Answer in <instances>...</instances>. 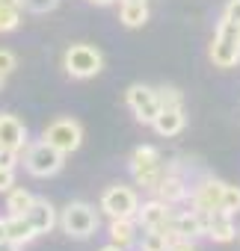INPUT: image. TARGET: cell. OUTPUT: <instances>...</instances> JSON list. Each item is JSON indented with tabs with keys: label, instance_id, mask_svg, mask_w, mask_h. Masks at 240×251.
<instances>
[{
	"label": "cell",
	"instance_id": "cell-35",
	"mask_svg": "<svg viewBox=\"0 0 240 251\" xmlns=\"http://www.w3.org/2000/svg\"><path fill=\"white\" fill-rule=\"evenodd\" d=\"M3 83H6V74H0V89H3Z\"/></svg>",
	"mask_w": 240,
	"mask_h": 251
},
{
	"label": "cell",
	"instance_id": "cell-17",
	"mask_svg": "<svg viewBox=\"0 0 240 251\" xmlns=\"http://www.w3.org/2000/svg\"><path fill=\"white\" fill-rule=\"evenodd\" d=\"M137 230H140L137 219H110V242H116L125 251L137 245Z\"/></svg>",
	"mask_w": 240,
	"mask_h": 251
},
{
	"label": "cell",
	"instance_id": "cell-24",
	"mask_svg": "<svg viewBox=\"0 0 240 251\" xmlns=\"http://www.w3.org/2000/svg\"><path fill=\"white\" fill-rule=\"evenodd\" d=\"M57 6H60V0H21V9L36 12V15H45V12H51Z\"/></svg>",
	"mask_w": 240,
	"mask_h": 251
},
{
	"label": "cell",
	"instance_id": "cell-1",
	"mask_svg": "<svg viewBox=\"0 0 240 251\" xmlns=\"http://www.w3.org/2000/svg\"><path fill=\"white\" fill-rule=\"evenodd\" d=\"M166 166H163V157L154 145H140L134 154H131V175L134 180L143 186V189H157L160 177H163Z\"/></svg>",
	"mask_w": 240,
	"mask_h": 251
},
{
	"label": "cell",
	"instance_id": "cell-20",
	"mask_svg": "<svg viewBox=\"0 0 240 251\" xmlns=\"http://www.w3.org/2000/svg\"><path fill=\"white\" fill-rule=\"evenodd\" d=\"M175 239H178V236H175L172 230H146L137 245H140V251H169V245H172Z\"/></svg>",
	"mask_w": 240,
	"mask_h": 251
},
{
	"label": "cell",
	"instance_id": "cell-15",
	"mask_svg": "<svg viewBox=\"0 0 240 251\" xmlns=\"http://www.w3.org/2000/svg\"><path fill=\"white\" fill-rule=\"evenodd\" d=\"M205 233L213 239V242H231L237 236L234 225H231V213L225 210H210L205 216Z\"/></svg>",
	"mask_w": 240,
	"mask_h": 251
},
{
	"label": "cell",
	"instance_id": "cell-32",
	"mask_svg": "<svg viewBox=\"0 0 240 251\" xmlns=\"http://www.w3.org/2000/svg\"><path fill=\"white\" fill-rule=\"evenodd\" d=\"M98 251H125V248H119L116 242H110V245H104V248H98Z\"/></svg>",
	"mask_w": 240,
	"mask_h": 251
},
{
	"label": "cell",
	"instance_id": "cell-14",
	"mask_svg": "<svg viewBox=\"0 0 240 251\" xmlns=\"http://www.w3.org/2000/svg\"><path fill=\"white\" fill-rule=\"evenodd\" d=\"M172 233L178 239H196L205 233V216L196 210H184V213H172Z\"/></svg>",
	"mask_w": 240,
	"mask_h": 251
},
{
	"label": "cell",
	"instance_id": "cell-5",
	"mask_svg": "<svg viewBox=\"0 0 240 251\" xmlns=\"http://www.w3.org/2000/svg\"><path fill=\"white\" fill-rule=\"evenodd\" d=\"M60 227L74 239H86V236H92L98 230V210L92 204H86V201H74V204H68L62 210Z\"/></svg>",
	"mask_w": 240,
	"mask_h": 251
},
{
	"label": "cell",
	"instance_id": "cell-18",
	"mask_svg": "<svg viewBox=\"0 0 240 251\" xmlns=\"http://www.w3.org/2000/svg\"><path fill=\"white\" fill-rule=\"evenodd\" d=\"M39 233H36V227L30 225V219L27 216H9L6 219V239H12L15 245H27V242H33Z\"/></svg>",
	"mask_w": 240,
	"mask_h": 251
},
{
	"label": "cell",
	"instance_id": "cell-8",
	"mask_svg": "<svg viewBox=\"0 0 240 251\" xmlns=\"http://www.w3.org/2000/svg\"><path fill=\"white\" fill-rule=\"evenodd\" d=\"M125 100H128V106L134 109V115H137V121H143V124H151L157 115H160V98H157V89H151V86H140V83H134L128 92H125Z\"/></svg>",
	"mask_w": 240,
	"mask_h": 251
},
{
	"label": "cell",
	"instance_id": "cell-7",
	"mask_svg": "<svg viewBox=\"0 0 240 251\" xmlns=\"http://www.w3.org/2000/svg\"><path fill=\"white\" fill-rule=\"evenodd\" d=\"M137 207H140V198L131 186H110L104 189L101 195V210L110 216V219H134L137 216Z\"/></svg>",
	"mask_w": 240,
	"mask_h": 251
},
{
	"label": "cell",
	"instance_id": "cell-21",
	"mask_svg": "<svg viewBox=\"0 0 240 251\" xmlns=\"http://www.w3.org/2000/svg\"><path fill=\"white\" fill-rule=\"evenodd\" d=\"M30 204H33V195L27 192V189H9V195H6V210H9V216H24L27 210H30Z\"/></svg>",
	"mask_w": 240,
	"mask_h": 251
},
{
	"label": "cell",
	"instance_id": "cell-23",
	"mask_svg": "<svg viewBox=\"0 0 240 251\" xmlns=\"http://www.w3.org/2000/svg\"><path fill=\"white\" fill-rule=\"evenodd\" d=\"M222 210L225 213H240V186H231V183H225V189H222Z\"/></svg>",
	"mask_w": 240,
	"mask_h": 251
},
{
	"label": "cell",
	"instance_id": "cell-31",
	"mask_svg": "<svg viewBox=\"0 0 240 251\" xmlns=\"http://www.w3.org/2000/svg\"><path fill=\"white\" fill-rule=\"evenodd\" d=\"M6 239V219H0V242Z\"/></svg>",
	"mask_w": 240,
	"mask_h": 251
},
{
	"label": "cell",
	"instance_id": "cell-25",
	"mask_svg": "<svg viewBox=\"0 0 240 251\" xmlns=\"http://www.w3.org/2000/svg\"><path fill=\"white\" fill-rule=\"evenodd\" d=\"M157 98H160V106H184V95L172 86H163L157 89Z\"/></svg>",
	"mask_w": 240,
	"mask_h": 251
},
{
	"label": "cell",
	"instance_id": "cell-9",
	"mask_svg": "<svg viewBox=\"0 0 240 251\" xmlns=\"http://www.w3.org/2000/svg\"><path fill=\"white\" fill-rule=\"evenodd\" d=\"M222 189H225V183L222 180H216V177H205L199 186H193L190 189V207L196 210V213H202V216H208L210 210H222Z\"/></svg>",
	"mask_w": 240,
	"mask_h": 251
},
{
	"label": "cell",
	"instance_id": "cell-28",
	"mask_svg": "<svg viewBox=\"0 0 240 251\" xmlns=\"http://www.w3.org/2000/svg\"><path fill=\"white\" fill-rule=\"evenodd\" d=\"M15 186V169H3L0 166V192H9Z\"/></svg>",
	"mask_w": 240,
	"mask_h": 251
},
{
	"label": "cell",
	"instance_id": "cell-19",
	"mask_svg": "<svg viewBox=\"0 0 240 251\" xmlns=\"http://www.w3.org/2000/svg\"><path fill=\"white\" fill-rule=\"evenodd\" d=\"M119 21H122L125 27H143V24L149 21V6H146V0H122Z\"/></svg>",
	"mask_w": 240,
	"mask_h": 251
},
{
	"label": "cell",
	"instance_id": "cell-22",
	"mask_svg": "<svg viewBox=\"0 0 240 251\" xmlns=\"http://www.w3.org/2000/svg\"><path fill=\"white\" fill-rule=\"evenodd\" d=\"M21 24V6L0 3V33H12Z\"/></svg>",
	"mask_w": 240,
	"mask_h": 251
},
{
	"label": "cell",
	"instance_id": "cell-6",
	"mask_svg": "<svg viewBox=\"0 0 240 251\" xmlns=\"http://www.w3.org/2000/svg\"><path fill=\"white\" fill-rule=\"evenodd\" d=\"M48 145H54L60 154H74L80 145H83V127L80 121L74 118H57L45 127V136H42Z\"/></svg>",
	"mask_w": 240,
	"mask_h": 251
},
{
	"label": "cell",
	"instance_id": "cell-30",
	"mask_svg": "<svg viewBox=\"0 0 240 251\" xmlns=\"http://www.w3.org/2000/svg\"><path fill=\"white\" fill-rule=\"evenodd\" d=\"M0 251H21V245H15L12 239H3L0 242Z\"/></svg>",
	"mask_w": 240,
	"mask_h": 251
},
{
	"label": "cell",
	"instance_id": "cell-2",
	"mask_svg": "<svg viewBox=\"0 0 240 251\" xmlns=\"http://www.w3.org/2000/svg\"><path fill=\"white\" fill-rule=\"evenodd\" d=\"M210 62L216 65V68H234V65H240V42H237V24H231V21H219V27H216V36H213V42H210Z\"/></svg>",
	"mask_w": 240,
	"mask_h": 251
},
{
	"label": "cell",
	"instance_id": "cell-11",
	"mask_svg": "<svg viewBox=\"0 0 240 251\" xmlns=\"http://www.w3.org/2000/svg\"><path fill=\"white\" fill-rule=\"evenodd\" d=\"M157 198L163 201V204H178V201H187V195H190V186H187V180H184V175L178 172V166H169L166 172H163V177H160V183H157Z\"/></svg>",
	"mask_w": 240,
	"mask_h": 251
},
{
	"label": "cell",
	"instance_id": "cell-33",
	"mask_svg": "<svg viewBox=\"0 0 240 251\" xmlns=\"http://www.w3.org/2000/svg\"><path fill=\"white\" fill-rule=\"evenodd\" d=\"M89 3H98V6H110L113 0H89Z\"/></svg>",
	"mask_w": 240,
	"mask_h": 251
},
{
	"label": "cell",
	"instance_id": "cell-3",
	"mask_svg": "<svg viewBox=\"0 0 240 251\" xmlns=\"http://www.w3.org/2000/svg\"><path fill=\"white\" fill-rule=\"evenodd\" d=\"M62 65H65V74H68V77H74V80H89V77L101 74L104 56H101V50L92 48V45H71V48L65 50Z\"/></svg>",
	"mask_w": 240,
	"mask_h": 251
},
{
	"label": "cell",
	"instance_id": "cell-26",
	"mask_svg": "<svg viewBox=\"0 0 240 251\" xmlns=\"http://www.w3.org/2000/svg\"><path fill=\"white\" fill-rule=\"evenodd\" d=\"M18 68V59L12 50H0V74H12Z\"/></svg>",
	"mask_w": 240,
	"mask_h": 251
},
{
	"label": "cell",
	"instance_id": "cell-36",
	"mask_svg": "<svg viewBox=\"0 0 240 251\" xmlns=\"http://www.w3.org/2000/svg\"><path fill=\"white\" fill-rule=\"evenodd\" d=\"M237 42H240V24H237Z\"/></svg>",
	"mask_w": 240,
	"mask_h": 251
},
{
	"label": "cell",
	"instance_id": "cell-10",
	"mask_svg": "<svg viewBox=\"0 0 240 251\" xmlns=\"http://www.w3.org/2000/svg\"><path fill=\"white\" fill-rule=\"evenodd\" d=\"M137 225L143 227V230H172V207L169 204H163L160 198H151V201H146L143 207H137Z\"/></svg>",
	"mask_w": 240,
	"mask_h": 251
},
{
	"label": "cell",
	"instance_id": "cell-29",
	"mask_svg": "<svg viewBox=\"0 0 240 251\" xmlns=\"http://www.w3.org/2000/svg\"><path fill=\"white\" fill-rule=\"evenodd\" d=\"M18 154H21V151L0 148V166H3V169H15V163H18Z\"/></svg>",
	"mask_w": 240,
	"mask_h": 251
},
{
	"label": "cell",
	"instance_id": "cell-13",
	"mask_svg": "<svg viewBox=\"0 0 240 251\" xmlns=\"http://www.w3.org/2000/svg\"><path fill=\"white\" fill-rule=\"evenodd\" d=\"M24 216L30 219V225L36 227V233H51L60 225V216H57V210H54V204L48 198H33V204H30V210Z\"/></svg>",
	"mask_w": 240,
	"mask_h": 251
},
{
	"label": "cell",
	"instance_id": "cell-12",
	"mask_svg": "<svg viewBox=\"0 0 240 251\" xmlns=\"http://www.w3.org/2000/svg\"><path fill=\"white\" fill-rule=\"evenodd\" d=\"M0 148H12V151L27 148V127L18 115L0 112Z\"/></svg>",
	"mask_w": 240,
	"mask_h": 251
},
{
	"label": "cell",
	"instance_id": "cell-34",
	"mask_svg": "<svg viewBox=\"0 0 240 251\" xmlns=\"http://www.w3.org/2000/svg\"><path fill=\"white\" fill-rule=\"evenodd\" d=\"M0 3H9V6H21V0H0Z\"/></svg>",
	"mask_w": 240,
	"mask_h": 251
},
{
	"label": "cell",
	"instance_id": "cell-27",
	"mask_svg": "<svg viewBox=\"0 0 240 251\" xmlns=\"http://www.w3.org/2000/svg\"><path fill=\"white\" fill-rule=\"evenodd\" d=\"M222 18L231 24H240V0H228L225 9H222Z\"/></svg>",
	"mask_w": 240,
	"mask_h": 251
},
{
	"label": "cell",
	"instance_id": "cell-16",
	"mask_svg": "<svg viewBox=\"0 0 240 251\" xmlns=\"http://www.w3.org/2000/svg\"><path fill=\"white\" fill-rule=\"evenodd\" d=\"M187 124V115H184V106H163L160 115L151 121V127L160 133V136H178Z\"/></svg>",
	"mask_w": 240,
	"mask_h": 251
},
{
	"label": "cell",
	"instance_id": "cell-4",
	"mask_svg": "<svg viewBox=\"0 0 240 251\" xmlns=\"http://www.w3.org/2000/svg\"><path fill=\"white\" fill-rule=\"evenodd\" d=\"M24 166H27V172H30L33 177H54V175H60V169L65 166V154H60L54 145H48V142L42 139V142L27 145Z\"/></svg>",
	"mask_w": 240,
	"mask_h": 251
}]
</instances>
